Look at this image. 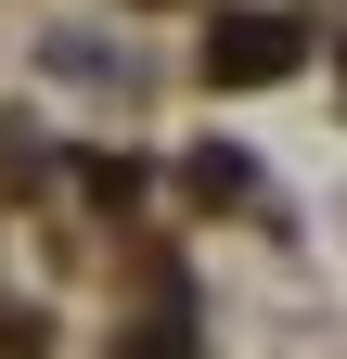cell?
I'll return each mask as SVG.
<instances>
[{
	"mask_svg": "<svg viewBox=\"0 0 347 359\" xmlns=\"http://www.w3.org/2000/svg\"><path fill=\"white\" fill-rule=\"evenodd\" d=\"M206 77H219V90H232V77H244V90H257V77H296V26H283V13H232L219 39H206Z\"/></svg>",
	"mask_w": 347,
	"mask_h": 359,
	"instance_id": "cell-1",
	"label": "cell"
}]
</instances>
